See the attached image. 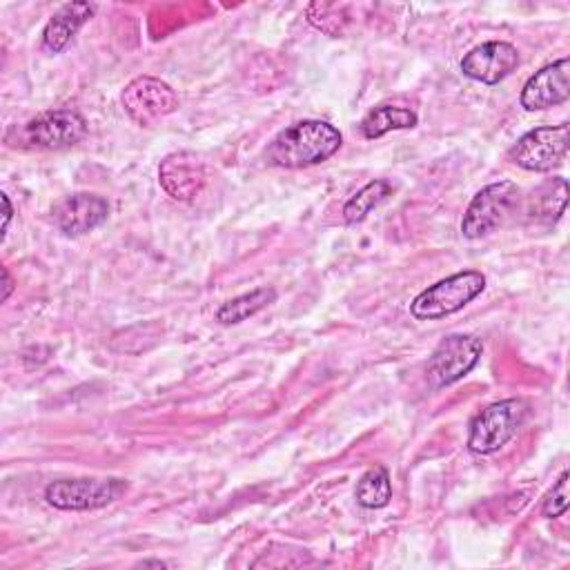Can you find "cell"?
Returning a JSON list of instances; mask_svg holds the SVG:
<instances>
[{"label":"cell","instance_id":"cell-4","mask_svg":"<svg viewBox=\"0 0 570 570\" xmlns=\"http://www.w3.org/2000/svg\"><path fill=\"white\" fill-rule=\"evenodd\" d=\"M528 416V403L521 399H505L481 410L468 434V448L476 454H492L501 450L523 425Z\"/></svg>","mask_w":570,"mask_h":570},{"label":"cell","instance_id":"cell-14","mask_svg":"<svg viewBox=\"0 0 570 570\" xmlns=\"http://www.w3.org/2000/svg\"><path fill=\"white\" fill-rule=\"evenodd\" d=\"M94 16V4L89 2H67L62 4L42 29V47L58 53L78 33V29Z\"/></svg>","mask_w":570,"mask_h":570},{"label":"cell","instance_id":"cell-10","mask_svg":"<svg viewBox=\"0 0 570 570\" xmlns=\"http://www.w3.org/2000/svg\"><path fill=\"white\" fill-rule=\"evenodd\" d=\"M109 203L96 194H71L58 200L51 209L53 225L67 236H80L107 220Z\"/></svg>","mask_w":570,"mask_h":570},{"label":"cell","instance_id":"cell-6","mask_svg":"<svg viewBox=\"0 0 570 570\" xmlns=\"http://www.w3.org/2000/svg\"><path fill=\"white\" fill-rule=\"evenodd\" d=\"M483 352V345L476 336L470 334H450L445 336L428 358L425 374L432 387H445L463 379L476 363Z\"/></svg>","mask_w":570,"mask_h":570},{"label":"cell","instance_id":"cell-16","mask_svg":"<svg viewBox=\"0 0 570 570\" xmlns=\"http://www.w3.org/2000/svg\"><path fill=\"white\" fill-rule=\"evenodd\" d=\"M566 200H568V183H566V178L557 176V178H550L543 185H539L537 191H532L528 212L537 220L554 223L563 214Z\"/></svg>","mask_w":570,"mask_h":570},{"label":"cell","instance_id":"cell-9","mask_svg":"<svg viewBox=\"0 0 570 570\" xmlns=\"http://www.w3.org/2000/svg\"><path fill=\"white\" fill-rule=\"evenodd\" d=\"M568 125H550L537 127L523 134L517 145L510 149V158L514 165L528 171H548L561 163L568 151Z\"/></svg>","mask_w":570,"mask_h":570},{"label":"cell","instance_id":"cell-18","mask_svg":"<svg viewBox=\"0 0 570 570\" xmlns=\"http://www.w3.org/2000/svg\"><path fill=\"white\" fill-rule=\"evenodd\" d=\"M392 499V485H390V474L383 465L370 468L356 483V501L363 508L376 510L387 505Z\"/></svg>","mask_w":570,"mask_h":570},{"label":"cell","instance_id":"cell-22","mask_svg":"<svg viewBox=\"0 0 570 570\" xmlns=\"http://www.w3.org/2000/svg\"><path fill=\"white\" fill-rule=\"evenodd\" d=\"M11 292H13V281H11L9 272H7V267H2V296H0V301L4 303Z\"/></svg>","mask_w":570,"mask_h":570},{"label":"cell","instance_id":"cell-7","mask_svg":"<svg viewBox=\"0 0 570 570\" xmlns=\"http://www.w3.org/2000/svg\"><path fill=\"white\" fill-rule=\"evenodd\" d=\"M127 490L122 479H60L45 488V499L58 510H96Z\"/></svg>","mask_w":570,"mask_h":570},{"label":"cell","instance_id":"cell-23","mask_svg":"<svg viewBox=\"0 0 570 570\" xmlns=\"http://www.w3.org/2000/svg\"><path fill=\"white\" fill-rule=\"evenodd\" d=\"M142 566H165V563H160V561H145Z\"/></svg>","mask_w":570,"mask_h":570},{"label":"cell","instance_id":"cell-13","mask_svg":"<svg viewBox=\"0 0 570 570\" xmlns=\"http://www.w3.org/2000/svg\"><path fill=\"white\" fill-rule=\"evenodd\" d=\"M517 65H519V51L514 45L503 42V40H490V42H483V45L470 49L463 56L461 71H463V76H468L472 80H479L485 85H497Z\"/></svg>","mask_w":570,"mask_h":570},{"label":"cell","instance_id":"cell-2","mask_svg":"<svg viewBox=\"0 0 570 570\" xmlns=\"http://www.w3.org/2000/svg\"><path fill=\"white\" fill-rule=\"evenodd\" d=\"M87 122L78 111L51 109L38 114L7 134V142L20 149H65L82 140Z\"/></svg>","mask_w":570,"mask_h":570},{"label":"cell","instance_id":"cell-19","mask_svg":"<svg viewBox=\"0 0 570 570\" xmlns=\"http://www.w3.org/2000/svg\"><path fill=\"white\" fill-rule=\"evenodd\" d=\"M390 191L392 187L387 180H370L343 205L345 223H361L374 207H379L390 196Z\"/></svg>","mask_w":570,"mask_h":570},{"label":"cell","instance_id":"cell-3","mask_svg":"<svg viewBox=\"0 0 570 570\" xmlns=\"http://www.w3.org/2000/svg\"><path fill=\"white\" fill-rule=\"evenodd\" d=\"M485 287V276L474 269L452 274L428 289H423L410 303V314L419 321H436L463 309Z\"/></svg>","mask_w":570,"mask_h":570},{"label":"cell","instance_id":"cell-8","mask_svg":"<svg viewBox=\"0 0 570 570\" xmlns=\"http://www.w3.org/2000/svg\"><path fill=\"white\" fill-rule=\"evenodd\" d=\"M120 100L129 118L142 127L154 125L178 107L176 91L154 76H136L129 80Z\"/></svg>","mask_w":570,"mask_h":570},{"label":"cell","instance_id":"cell-1","mask_svg":"<svg viewBox=\"0 0 570 570\" xmlns=\"http://www.w3.org/2000/svg\"><path fill=\"white\" fill-rule=\"evenodd\" d=\"M341 131L325 120H301L283 129L267 147V160L278 167L301 169L318 165L341 147Z\"/></svg>","mask_w":570,"mask_h":570},{"label":"cell","instance_id":"cell-11","mask_svg":"<svg viewBox=\"0 0 570 570\" xmlns=\"http://www.w3.org/2000/svg\"><path fill=\"white\" fill-rule=\"evenodd\" d=\"M570 96V60L561 58L546 65L521 89V107L528 111L550 109L566 102Z\"/></svg>","mask_w":570,"mask_h":570},{"label":"cell","instance_id":"cell-12","mask_svg":"<svg viewBox=\"0 0 570 570\" xmlns=\"http://www.w3.org/2000/svg\"><path fill=\"white\" fill-rule=\"evenodd\" d=\"M158 180L163 189L176 200H191L196 198L205 183V165L191 151H174L167 154L158 165Z\"/></svg>","mask_w":570,"mask_h":570},{"label":"cell","instance_id":"cell-20","mask_svg":"<svg viewBox=\"0 0 570 570\" xmlns=\"http://www.w3.org/2000/svg\"><path fill=\"white\" fill-rule=\"evenodd\" d=\"M566 508H568V472H561V476L548 492L541 512H543V517L554 519V517H561L566 512Z\"/></svg>","mask_w":570,"mask_h":570},{"label":"cell","instance_id":"cell-15","mask_svg":"<svg viewBox=\"0 0 570 570\" xmlns=\"http://www.w3.org/2000/svg\"><path fill=\"white\" fill-rule=\"evenodd\" d=\"M416 114L407 107H394V105H379L374 107L363 120H361V134L365 138H381L387 131L396 129H412L416 125Z\"/></svg>","mask_w":570,"mask_h":570},{"label":"cell","instance_id":"cell-21","mask_svg":"<svg viewBox=\"0 0 570 570\" xmlns=\"http://www.w3.org/2000/svg\"><path fill=\"white\" fill-rule=\"evenodd\" d=\"M0 198H2V205H4V220H2V238H4L9 220H11V214H13V207H11V200H9L7 194H0Z\"/></svg>","mask_w":570,"mask_h":570},{"label":"cell","instance_id":"cell-17","mask_svg":"<svg viewBox=\"0 0 570 570\" xmlns=\"http://www.w3.org/2000/svg\"><path fill=\"white\" fill-rule=\"evenodd\" d=\"M276 301V289L272 287H256L247 294H240L227 303H223L216 312V321L223 325H234L240 323L249 316H254L256 312L265 309L269 303Z\"/></svg>","mask_w":570,"mask_h":570},{"label":"cell","instance_id":"cell-5","mask_svg":"<svg viewBox=\"0 0 570 570\" xmlns=\"http://www.w3.org/2000/svg\"><path fill=\"white\" fill-rule=\"evenodd\" d=\"M519 203V187L510 180H499L474 194L463 220L461 234L470 240L494 232L514 212Z\"/></svg>","mask_w":570,"mask_h":570}]
</instances>
